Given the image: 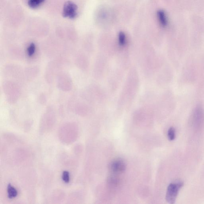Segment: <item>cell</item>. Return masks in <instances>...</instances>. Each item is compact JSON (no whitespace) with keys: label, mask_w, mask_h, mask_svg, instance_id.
Wrapping results in <instances>:
<instances>
[{"label":"cell","mask_w":204,"mask_h":204,"mask_svg":"<svg viewBox=\"0 0 204 204\" xmlns=\"http://www.w3.org/2000/svg\"><path fill=\"white\" fill-rule=\"evenodd\" d=\"M7 192L9 198H12L15 197L17 195L18 192L16 189L12 187L11 184H9L7 187Z\"/></svg>","instance_id":"7c38bea8"},{"label":"cell","mask_w":204,"mask_h":204,"mask_svg":"<svg viewBox=\"0 0 204 204\" xmlns=\"http://www.w3.org/2000/svg\"><path fill=\"white\" fill-rule=\"evenodd\" d=\"M106 62L103 55H100L97 59L94 68V75L96 78H101L103 75L106 68Z\"/></svg>","instance_id":"5b68a950"},{"label":"cell","mask_w":204,"mask_h":204,"mask_svg":"<svg viewBox=\"0 0 204 204\" xmlns=\"http://www.w3.org/2000/svg\"><path fill=\"white\" fill-rule=\"evenodd\" d=\"M77 6L73 2L68 1L65 4L63 15L64 17L73 19L77 15Z\"/></svg>","instance_id":"52a82bcc"},{"label":"cell","mask_w":204,"mask_h":204,"mask_svg":"<svg viewBox=\"0 0 204 204\" xmlns=\"http://www.w3.org/2000/svg\"><path fill=\"white\" fill-rule=\"evenodd\" d=\"M138 81L137 71L132 69L128 75L124 91L120 98L121 105H125L133 100L138 90Z\"/></svg>","instance_id":"6da1fadb"},{"label":"cell","mask_w":204,"mask_h":204,"mask_svg":"<svg viewBox=\"0 0 204 204\" xmlns=\"http://www.w3.org/2000/svg\"><path fill=\"white\" fill-rule=\"evenodd\" d=\"M158 16L159 23L163 27H166L167 24V16L163 11L159 10L158 12Z\"/></svg>","instance_id":"30bf717a"},{"label":"cell","mask_w":204,"mask_h":204,"mask_svg":"<svg viewBox=\"0 0 204 204\" xmlns=\"http://www.w3.org/2000/svg\"><path fill=\"white\" fill-rule=\"evenodd\" d=\"M57 85L58 88L63 91H68L72 88V82L69 75L60 73L58 75Z\"/></svg>","instance_id":"277c9868"},{"label":"cell","mask_w":204,"mask_h":204,"mask_svg":"<svg viewBox=\"0 0 204 204\" xmlns=\"http://www.w3.org/2000/svg\"><path fill=\"white\" fill-rule=\"evenodd\" d=\"M62 179L65 183H68L69 182V174L68 171H63V175H62Z\"/></svg>","instance_id":"e0dca14e"},{"label":"cell","mask_w":204,"mask_h":204,"mask_svg":"<svg viewBox=\"0 0 204 204\" xmlns=\"http://www.w3.org/2000/svg\"><path fill=\"white\" fill-rule=\"evenodd\" d=\"M184 186L181 181L172 183L168 186L166 195V200L168 203L173 204L176 202L179 191Z\"/></svg>","instance_id":"3957f363"},{"label":"cell","mask_w":204,"mask_h":204,"mask_svg":"<svg viewBox=\"0 0 204 204\" xmlns=\"http://www.w3.org/2000/svg\"><path fill=\"white\" fill-rule=\"evenodd\" d=\"M108 182L112 186H116L119 184V180L116 176H111L108 179Z\"/></svg>","instance_id":"4fadbf2b"},{"label":"cell","mask_w":204,"mask_h":204,"mask_svg":"<svg viewBox=\"0 0 204 204\" xmlns=\"http://www.w3.org/2000/svg\"><path fill=\"white\" fill-rule=\"evenodd\" d=\"M109 169L113 174H119L123 173L125 171L126 165L124 161L116 159L110 163Z\"/></svg>","instance_id":"8992f818"},{"label":"cell","mask_w":204,"mask_h":204,"mask_svg":"<svg viewBox=\"0 0 204 204\" xmlns=\"http://www.w3.org/2000/svg\"><path fill=\"white\" fill-rule=\"evenodd\" d=\"M45 0H29L28 5L33 9H36L44 3Z\"/></svg>","instance_id":"8fae6325"},{"label":"cell","mask_w":204,"mask_h":204,"mask_svg":"<svg viewBox=\"0 0 204 204\" xmlns=\"http://www.w3.org/2000/svg\"><path fill=\"white\" fill-rule=\"evenodd\" d=\"M126 36L123 32H120L119 36V42L121 47H123L126 44Z\"/></svg>","instance_id":"9a60e30c"},{"label":"cell","mask_w":204,"mask_h":204,"mask_svg":"<svg viewBox=\"0 0 204 204\" xmlns=\"http://www.w3.org/2000/svg\"><path fill=\"white\" fill-rule=\"evenodd\" d=\"M75 63L76 66L80 69L86 70L88 68L89 66L88 58L82 53L80 52L76 55L75 59Z\"/></svg>","instance_id":"ba28073f"},{"label":"cell","mask_w":204,"mask_h":204,"mask_svg":"<svg viewBox=\"0 0 204 204\" xmlns=\"http://www.w3.org/2000/svg\"><path fill=\"white\" fill-rule=\"evenodd\" d=\"M3 89L9 103H14L16 102L20 94V90L17 84L10 81L7 82L4 84Z\"/></svg>","instance_id":"7a4b0ae2"},{"label":"cell","mask_w":204,"mask_h":204,"mask_svg":"<svg viewBox=\"0 0 204 204\" xmlns=\"http://www.w3.org/2000/svg\"><path fill=\"white\" fill-rule=\"evenodd\" d=\"M204 112L202 110L198 109L194 115V123L197 126L201 125L204 120Z\"/></svg>","instance_id":"9c48e42d"},{"label":"cell","mask_w":204,"mask_h":204,"mask_svg":"<svg viewBox=\"0 0 204 204\" xmlns=\"http://www.w3.org/2000/svg\"><path fill=\"white\" fill-rule=\"evenodd\" d=\"M176 131L174 128L170 127L167 132V137L170 141H174L176 138Z\"/></svg>","instance_id":"2e32d148"},{"label":"cell","mask_w":204,"mask_h":204,"mask_svg":"<svg viewBox=\"0 0 204 204\" xmlns=\"http://www.w3.org/2000/svg\"><path fill=\"white\" fill-rule=\"evenodd\" d=\"M36 47L35 44L32 43L29 45L27 49L28 55L30 57L33 56L36 52Z\"/></svg>","instance_id":"5bb4252c"}]
</instances>
